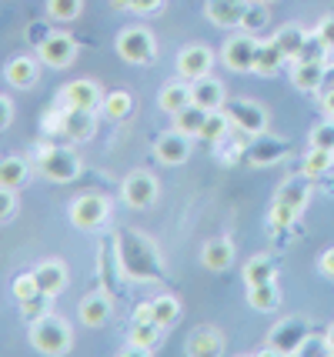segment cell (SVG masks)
<instances>
[{
  "label": "cell",
  "mask_w": 334,
  "mask_h": 357,
  "mask_svg": "<svg viewBox=\"0 0 334 357\" xmlns=\"http://www.w3.org/2000/svg\"><path fill=\"white\" fill-rule=\"evenodd\" d=\"M114 248H117V261L128 280H141V284H154L164 280V261H160L158 244L141 231H114Z\"/></svg>",
  "instance_id": "1"
},
{
  "label": "cell",
  "mask_w": 334,
  "mask_h": 357,
  "mask_svg": "<svg viewBox=\"0 0 334 357\" xmlns=\"http://www.w3.org/2000/svg\"><path fill=\"white\" fill-rule=\"evenodd\" d=\"M31 347L40 351V354H47V357L70 354V347H74V331H70V324H67L64 317L44 314V317L31 321Z\"/></svg>",
  "instance_id": "2"
},
{
  "label": "cell",
  "mask_w": 334,
  "mask_h": 357,
  "mask_svg": "<svg viewBox=\"0 0 334 357\" xmlns=\"http://www.w3.org/2000/svg\"><path fill=\"white\" fill-rule=\"evenodd\" d=\"M37 171L44 174L47 181H54V184H70L84 171V160L67 144H47V147L37 151Z\"/></svg>",
  "instance_id": "3"
},
{
  "label": "cell",
  "mask_w": 334,
  "mask_h": 357,
  "mask_svg": "<svg viewBox=\"0 0 334 357\" xmlns=\"http://www.w3.org/2000/svg\"><path fill=\"white\" fill-rule=\"evenodd\" d=\"M117 54H121V61L144 67V63H154V57H158V40H154V33L147 27L130 24V27L117 33Z\"/></svg>",
  "instance_id": "4"
},
{
  "label": "cell",
  "mask_w": 334,
  "mask_h": 357,
  "mask_svg": "<svg viewBox=\"0 0 334 357\" xmlns=\"http://www.w3.org/2000/svg\"><path fill=\"white\" fill-rule=\"evenodd\" d=\"M308 337H311V324L304 317H287L268 334V344L261 347V354H301Z\"/></svg>",
  "instance_id": "5"
},
{
  "label": "cell",
  "mask_w": 334,
  "mask_h": 357,
  "mask_svg": "<svg viewBox=\"0 0 334 357\" xmlns=\"http://www.w3.org/2000/svg\"><path fill=\"white\" fill-rule=\"evenodd\" d=\"M257 50H261V40H257V33H234V37H227L221 47V63L227 70H234V74H251L257 67Z\"/></svg>",
  "instance_id": "6"
},
{
  "label": "cell",
  "mask_w": 334,
  "mask_h": 357,
  "mask_svg": "<svg viewBox=\"0 0 334 357\" xmlns=\"http://www.w3.org/2000/svg\"><path fill=\"white\" fill-rule=\"evenodd\" d=\"M70 224L77 227V231H97V227H104L107 218H111V201L104 197V194H80L70 201Z\"/></svg>",
  "instance_id": "7"
},
{
  "label": "cell",
  "mask_w": 334,
  "mask_h": 357,
  "mask_svg": "<svg viewBox=\"0 0 334 357\" xmlns=\"http://www.w3.org/2000/svg\"><path fill=\"white\" fill-rule=\"evenodd\" d=\"M158 194H160V184L151 171H134V174H128L124 184H121V197H124V204L134 207V211L154 207V204H158Z\"/></svg>",
  "instance_id": "8"
},
{
  "label": "cell",
  "mask_w": 334,
  "mask_h": 357,
  "mask_svg": "<svg viewBox=\"0 0 334 357\" xmlns=\"http://www.w3.org/2000/svg\"><path fill=\"white\" fill-rule=\"evenodd\" d=\"M224 114H227L231 127H238L248 137H257L268 130V110L255 100H224Z\"/></svg>",
  "instance_id": "9"
},
{
  "label": "cell",
  "mask_w": 334,
  "mask_h": 357,
  "mask_svg": "<svg viewBox=\"0 0 334 357\" xmlns=\"http://www.w3.org/2000/svg\"><path fill=\"white\" fill-rule=\"evenodd\" d=\"M40 54V63L50 67V70H67L70 63L77 61V40L70 33H50L44 44L37 47Z\"/></svg>",
  "instance_id": "10"
},
{
  "label": "cell",
  "mask_w": 334,
  "mask_h": 357,
  "mask_svg": "<svg viewBox=\"0 0 334 357\" xmlns=\"http://www.w3.org/2000/svg\"><path fill=\"white\" fill-rule=\"evenodd\" d=\"M214 70V50L207 44H188L177 54V77L184 80H201Z\"/></svg>",
  "instance_id": "11"
},
{
  "label": "cell",
  "mask_w": 334,
  "mask_h": 357,
  "mask_svg": "<svg viewBox=\"0 0 334 357\" xmlns=\"http://www.w3.org/2000/svg\"><path fill=\"white\" fill-rule=\"evenodd\" d=\"M154 157H158L160 164H167V167L188 164V157H191V137L181 134V130H164L154 140Z\"/></svg>",
  "instance_id": "12"
},
{
  "label": "cell",
  "mask_w": 334,
  "mask_h": 357,
  "mask_svg": "<svg viewBox=\"0 0 334 357\" xmlns=\"http://www.w3.org/2000/svg\"><path fill=\"white\" fill-rule=\"evenodd\" d=\"M61 104H64V107H77V110H100V104H104V91H100L97 80L80 77V80L67 84L64 91H61Z\"/></svg>",
  "instance_id": "13"
},
{
  "label": "cell",
  "mask_w": 334,
  "mask_h": 357,
  "mask_svg": "<svg viewBox=\"0 0 334 357\" xmlns=\"http://www.w3.org/2000/svg\"><path fill=\"white\" fill-rule=\"evenodd\" d=\"M111 297L114 294H107L104 287L80 297V304H77L80 324H87V327H104V324H107V321H111V314H114V301H111Z\"/></svg>",
  "instance_id": "14"
},
{
  "label": "cell",
  "mask_w": 334,
  "mask_h": 357,
  "mask_svg": "<svg viewBox=\"0 0 334 357\" xmlns=\"http://www.w3.org/2000/svg\"><path fill=\"white\" fill-rule=\"evenodd\" d=\"M33 278H37V287H40V294L47 297H57L61 291L67 287V280H70V274H67V264L64 261H40V264L33 267Z\"/></svg>",
  "instance_id": "15"
},
{
  "label": "cell",
  "mask_w": 334,
  "mask_h": 357,
  "mask_svg": "<svg viewBox=\"0 0 334 357\" xmlns=\"http://www.w3.org/2000/svg\"><path fill=\"white\" fill-rule=\"evenodd\" d=\"M248 3L251 0H204V14L211 24H218V27H241V17L248 10Z\"/></svg>",
  "instance_id": "16"
},
{
  "label": "cell",
  "mask_w": 334,
  "mask_h": 357,
  "mask_svg": "<svg viewBox=\"0 0 334 357\" xmlns=\"http://www.w3.org/2000/svg\"><path fill=\"white\" fill-rule=\"evenodd\" d=\"M287 154V144H281L278 137H271L268 130L264 134H257L255 144L244 151V157H248V164H255V167H268V164H278L281 157Z\"/></svg>",
  "instance_id": "17"
},
{
  "label": "cell",
  "mask_w": 334,
  "mask_h": 357,
  "mask_svg": "<svg viewBox=\"0 0 334 357\" xmlns=\"http://www.w3.org/2000/svg\"><path fill=\"white\" fill-rule=\"evenodd\" d=\"M324 74H328V63L324 61H294L291 63V84L298 91L318 93L321 84H324Z\"/></svg>",
  "instance_id": "18"
},
{
  "label": "cell",
  "mask_w": 334,
  "mask_h": 357,
  "mask_svg": "<svg viewBox=\"0 0 334 357\" xmlns=\"http://www.w3.org/2000/svg\"><path fill=\"white\" fill-rule=\"evenodd\" d=\"M97 278L104 284V291L107 294H117V284L124 278V271H121V261H117V248H114V237L111 241H104V248L97 254Z\"/></svg>",
  "instance_id": "19"
},
{
  "label": "cell",
  "mask_w": 334,
  "mask_h": 357,
  "mask_svg": "<svg viewBox=\"0 0 334 357\" xmlns=\"http://www.w3.org/2000/svg\"><path fill=\"white\" fill-rule=\"evenodd\" d=\"M188 104H194V100H191V80L177 77V80H167V84L160 87L158 107L164 110V114H171V117H174L177 110H184Z\"/></svg>",
  "instance_id": "20"
},
{
  "label": "cell",
  "mask_w": 334,
  "mask_h": 357,
  "mask_svg": "<svg viewBox=\"0 0 334 357\" xmlns=\"http://www.w3.org/2000/svg\"><path fill=\"white\" fill-rule=\"evenodd\" d=\"M201 264L207 271H214V274L227 271V267L234 264V244L227 237H211L204 248H201Z\"/></svg>",
  "instance_id": "21"
},
{
  "label": "cell",
  "mask_w": 334,
  "mask_h": 357,
  "mask_svg": "<svg viewBox=\"0 0 334 357\" xmlns=\"http://www.w3.org/2000/svg\"><path fill=\"white\" fill-rule=\"evenodd\" d=\"M191 100L197 104V107H204V110H221L224 107V100H227V93H224V84L218 77H201V80H194L191 84Z\"/></svg>",
  "instance_id": "22"
},
{
  "label": "cell",
  "mask_w": 334,
  "mask_h": 357,
  "mask_svg": "<svg viewBox=\"0 0 334 357\" xmlns=\"http://www.w3.org/2000/svg\"><path fill=\"white\" fill-rule=\"evenodd\" d=\"M191 357H214L224 354V334L218 327H197L191 337H188V347H184Z\"/></svg>",
  "instance_id": "23"
},
{
  "label": "cell",
  "mask_w": 334,
  "mask_h": 357,
  "mask_svg": "<svg viewBox=\"0 0 334 357\" xmlns=\"http://www.w3.org/2000/svg\"><path fill=\"white\" fill-rule=\"evenodd\" d=\"M274 201L281 204H291L294 211H304L308 204H311V177L308 174H298V177H287L284 184L278 187V197Z\"/></svg>",
  "instance_id": "24"
},
{
  "label": "cell",
  "mask_w": 334,
  "mask_h": 357,
  "mask_svg": "<svg viewBox=\"0 0 334 357\" xmlns=\"http://www.w3.org/2000/svg\"><path fill=\"white\" fill-rule=\"evenodd\" d=\"M271 40L281 47V54H284L287 61H294V57L301 54L304 40H308V31H304L301 24H284L281 31H274V37H271Z\"/></svg>",
  "instance_id": "25"
},
{
  "label": "cell",
  "mask_w": 334,
  "mask_h": 357,
  "mask_svg": "<svg viewBox=\"0 0 334 357\" xmlns=\"http://www.w3.org/2000/svg\"><path fill=\"white\" fill-rule=\"evenodd\" d=\"M31 177V164L24 157H3L0 160V187H10V190H20Z\"/></svg>",
  "instance_id": "26"
},
{
  "label": "cell",
  "mask_w": 334,
  "mask_h": 357,
  "mask_svg": "<svg viewBox=\"0 0 334 357\" xmlns=\"http://www.w3.org/2000/svg\"><path fill=\"white\" fill-rule=\"evenodd\" d=\"M37 70H40V67H37L33 57H14V61L7 63V70H3V74H7V80H10L14 87L27 91V87L37 84Z\"/></svg>",
  "instance_id": "27"
},
{
  "label": "cell",
  "mask_w": 334,
  "mask_h": 357,
  "mask_svg": "<svg viewBox=\"0 0 334 357\" xmlns=\"http://www.w3.org/2000/svg\"><path fill=\"white\" fill-rule=\"evenodd\" d=\"M248 304L255 307V311H274L278 304H281V291H278V284L274 280H264V284H251L248 287Z\"/></svg>",
  "instance_id": "28"
},
{
  "label": "cell",
  "mask_w": 334,
  "mask_h": 357,
  "mask_svg": "<svg viewBox=\"0 0 334 357\" xmlns=\"http://www.w3.org/2000/svg\"><path fill=\"white\" fill-rule=\"evenodd\" d=\"M100 110H104L107 121H128L130 114H134V97H130V91H111V93H104Z\"/></svg>",
  "instance_id": "29"
},
{
  "label": "cell",
  "mask_w": 334,
  "mask_h": 357,
  "mask_svg": "<svg viewBox=\"0 0 334 357\" xmlns=\"http://www.w3.org/2000/svg\"><path fill=\"white\" fill-rule=\"evenodd\" d=\"M287 63V57L281 54V47L274 44V40H261V50H257V67L255 74H264V77H271V74H278L281 67Z\"/></svg>",
  "instance_id": "30"
},
{
  "label": "cell",
  "mask_w": 334,
  "mask_h": 357,
  "mask_svg": "<svg viewBox=\"0 0 334 357\" xmlns=\"http://www.w3.org/2000/svg\"><path fill=\"white\" fill-rule=\"evenodd\" d=\"M160 331L164 327L160 324H130V337H128V344H134V347H141L144 354H154L158 351V344H160Z\"/></svg>",
  "instance_id": "31"
},
{
  "label": "cell",
  "mask_w": 334,
  "mask_h": 357,
  "mask_svg": "<svg viewBox=\"0 0 334 357\" xmlns=\"http://www.w3.org/2000/svg\"><path fill=\"white\" fill-rule=\"evenodd\" d=\"M204 117H207L204 107L188 104L184 110H177V114H174V130L188 134V137H197V134H201V127H204Z\"/></svg>",
  "instance_id": "32"
},
{
  "label": "cell",
  "mask_w": 334,
  "mask_h": 357,
  "mask_svg": "<svg viewBox=\"0 0 334 357\" xmlns=\"http://www.w3.org/2000/svg\"><path fill=\"white\" fill-rule=\"evenodd\" d=\"M227 127H231V121H227L224 107L221 110H207L204 127H201V134H197V137L207 140V144H221V140H227Z\"/></svg>",
  "instance_id": "33"
},
{
  "label": "cell",
  "mask_w": 334,
  "mask_h": 357,
  "mask_svg": "<svg viewBox=\"0 0 334 357\" xmlns=\"http://www.w3.org/2000/svg\"><path fill=\"white\" fill-rule=\"evenodd\" d=\"M274 274H278V267H274V261L271 257H251L248 264H244V284L251 287V284H264V280H274Z\"/></svg>",
  "instance_id": "34"
},
{
  "label": "cell",
  "mask_w": 334,
  "mask_h": 357,
  "mask_svg": "<svg viewBox=\"0 0 334 357\" xmlns=\"http://www.w3.org/2000/svg\"><path fill=\"white\" fill-rule=\"evenodd\" d=\"M268 24H271L268 3H261V0H251V3H248V10H244V17H241V31L257 33V31H264Z\"/></svg>",
  "instance_id": "35"
},
{
  "label": "cell",
  "mask_w": 334,
  "mask_h": 357,
  "mask_svg": "<svg viewBox=\"0 0 334 357\" xmlns=\"http://www.w3.org/2000/svg\"><path fill=\"white\" fill-rule=\"evenodd\" d=\"M151 304H154V324H160V327H171L181 317V301L174 294H160Z\"/></svg>",
  "instance_id": "36"
},
{
  "label": "cell",
  "mask_w": 334,
  "mask_h": 357,
  "mask_svg": "<svg viewBox=\"0 0 334 357\" xmlns=\"http://www.w3.org/2000/svg\"><path fill=\"white\" fill-rule=\"evenodd\" d=\"M334 167V151H321V147H311L308 154H304V164L301 171L308 177H321V174H328Z\"/></svg>",
  "instance_id": "37"
},
{
  "label": "cell",
  "mask_w": 334,
  "mask_h": 357,
  "mask_svg": "<svg viewBox=\"0 0 334 357\" xmlns=\"http://www.w3.org/2000/svg\"><path fill=\"white\" fill-rule=\"evenodd\" d=\"M80 10H84V0H47V17L57 20V24L77 20Z\"/></svg>",
  "instance_id": "38"
},
{
  "label": "cell",
  "mask_w": 334,
  "mask_h": 357,
  "mask_svg": "<svg viewBox=\"0 0 334 357\" xmlns=\"http://www.w3.org/2000/svg\"><path fill=\"white\" fill-rule=\"evenodd\" d=\"M298 218H301V211H294L291 204L274 201V207H271V231H287V227H294Z\"/></svg>",
  "instance_id": "39"
},
{
  "label": "cell",
  "mask_w": 334,
  "mask_h": 357,
  "mask_svg": "<svg viewBox=\"0 0 334 357\" xmlns=\"http://www.w3.org/2000/svg\"><path fill=\"white\" fill-rule=\"evenodd\" d=\"M308 140H311V147H321V151H334V117H328V121H321V124L311 127Z\"/></svg>",
  "instance_id": "40"
},
{
  "label": "cell",
  "mask_w": 334,
  "mask_h": 357,
  "mask_svg": "<svg viewBox=\"0 0 334 357\" xmlns=\"http://www.w3.org/2000/svg\"><path fill=\"white\" fill-rule=\"evenodd\" d=\"M328 54H331V50H328V47L321 44V37H318V33H308V40H304L301 54H298L294 61H324ZM294 61H291V63H294Z\"/></svg>",
  "instance_id": "41"
},
{
  "label": "cell",
  "mask_w": 334,
  "mask_h": 357,
  "mask_svg": "<svg viewBox=\"0 0 334 357\" xmlns=\"http://www.w3.org/2000/svg\"><path fill=\"white\" fill-rule=\"evenodd\" d=\"M40 294V287H37V278H33V271H27V274H20V278H14V297L24 304V301H31V297Z\"/></svg>",
  "instance_id": "42"
},
{
  "label": "cell",
  "mask_w": 334,
  "mask_h": 357,
  "mask_svg": "<svg viewBox=\"0 0 334 357\" xmlns=\"http://www.w3.org/2000/svg\"><path fill=\"white\" fill-rule=\"evenodd\" d=\"M50 301H54V297H47V294H37V297H31V301H24V304H20V307H24V317H27V321L44 317L50 307Z\"/></svg>",
  "instance_id": "43"
},
{
  "label": "cell",
  "mask_w": 334,
  "mask_h": 357,
  "mask_svg": "<svg viewBox=\"0 0 334 357\" xmlns=\"http://www.w3.org/2000/svg\"><path fill=\"white\" fill-rule=\"evenodd\" d=\"M14 214H17V190L0 187V224L14 220Z\"/></svg>",
  "instance_id": "44"
},
{
  "label": "cell",
  "mask_w": 334,
  "mask_h": 357,
  "mask_svg": "<svg viewBox=\"0 0 334 357\" xmlns=\"http://www.w3.org/2000/svg\"><path fill=\"white\" fill-rule=\"evenodd\" d=\"M314 33L321 37V44L328 47V50H334V14L321 17V20H318V27H314Z\"/></svg>",
  "instance_id": "45"
},
{
  "label": "cell",
  "mask_w": 334,
  "mask_h": 357,
  "mask_svg": "<svg viewBox=\"0 0 334 357\" xmlns=\"http://www.w3.org/2000/svg\"><path fill=\"white\" fill-rule=\"evenodd\" d=\"M160 7H164V0H134L130 3V14L151 17V14H160Z\"/></svg>",
  "instance_id": "46"
},
{
  "label": "cell",
  "mask_w": 334,
  "mask_h": 357,
  "mask_svg": "<svg viewBox=\"0 0 334 357\" xmlns=\"http://www.w3.org/2000/svg\"><path fill=\"white\" fill-rule=\"evenodd\" d=\"M10 121H14V104H10V97L0 93V130H7Z\"/></svg>",
  "instance_id": "47"
},
{
  "label": "cell",
  "mask_w": 334,
  "mask_h": 357,
  "mask_svg": "<svg viewBox=\"0 0 334 357\" xmlns=\"http://www.w3.org/2000/svg\"><path fill=\"white\" fill-rule=\"evenodd\" d=\"M318 271L324 274L328 280H334V248H328L324 254L318 257Z\"/></svg>",
  "instance_id": "48"
},
{
  "label": "cell",
  "mask_w": 334,
  "mask_h": 357,
  "mask_svg": "<svg viewBox=\"0 0 334 357\" xmlns=\"http://www.w3.org/2000/svg\"><path fill=\"white\" fill-rule=\"evenodd\" d=\"M47 37H50V27H47V24H31V33H27V40H31L33 47H40L44 40H47Z\"/></svg>",
  "instance_id": "49"
},
{
  "label": "cell",
  "mask_w": 334,
  "mask_h": 357,
  "mask_svg": "<svg viewBox=\"0 0 334 357\" xmlns=\"http://www.w3.org/2000/svg\"><path fill=\"white\" fill-rule=\"evenodd\" d=\"M154 321V304H137L134 307V324H151Z\"/></svg>",
  "instance_id": "50"
},
{
  "label": "cell",
  "mask_w": 334,
  "mask_h": 357,
  "mask_svg": "<svg viewBox=\"0 0 334 357\" xmlns=\"http://www.w3.org/2000/svg\"><path fill=\"white\" fill-rule=\"evenodd\" d=\"M321 110H324L328 117H334V87L331 91H321Z\"/></svg>",
  "instance_id": "51"
},
{
  "label": "cell",
  "mask_w": 334,
  "mask_h": 357,
  "mask_svg": "<svg viewBox=\"0 0 334 357\" xmlns=\"http://www.w3.org/2000/svg\"><path fill=\"white\" fill-rule=\"evenodd\" d=\"M130 3H134V0H111L114 10H130Z\"/></svg>",
  "instance_id": "52"
},
{
  "label": "cell",
  "mask_w": 334,
  "mask_h": 357,
  "mask_svg": "<svg viewBox=\"0 0 334 357\" xmlns=\"http://www.w3.org/2000/svg\"><path fill=\"white\" fill-rule=\"evenodd\" d=\"M324 337H328V354H334V324L324 331Z\"/></svg>",
  "instance_id": "53"
},
{
  "label": "cell",
  "mask_w": 334,
  "mask_h": 357,
  "mask_svg": "<svg viewBox=\"0 0 334 357\" xmlns=\"http://www.w3.org/2000/svg\"><path fill=\"white\" fill-rule=\"evenodd\" d=\"M261 3H274V0H261Z\"/></svg>",
  "instance_id": "54"
}]
</instances>
